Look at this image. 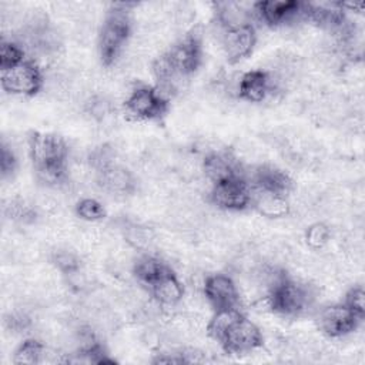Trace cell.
I'll return each instance as SVG.
<instances>
[{
    "mask_svg": "<svg viewBox=\"0 0 365 365\" xmlns=\"http://www.w3.org/2000/svg\"><path fill=\"white\" fill-rule=\"evenodd\" d=\"M29 153L38 177L48 184L63 182L68 148L56 134L33 131L29 135Z\"/></svg>",
    "mask_w": 365,
    "mask_h": 365,
    "instance_id": "obj_1",
    "label": "cell"
},
{
    "mask_svg": "<svg viewBox=\"0 0 365 365\" xmlns=\"http://www.w3.org/2000/svg\"><path fill=\"white\" fill-rule=\"evenodd\" d=\"M130 34L131 23L127 11L114 7L107 14L98 34V53L104 66H111L115 61Z\"/></svg>",
    "mask_w": 365,
    "mask_h": 365,
    "instance_id": "obj_2",
    "label": "cell"
},
{
    "mask_svg": "<svg viewBox=\"0 0 365 365\" xmlns=\"http://www.w3.org/2000/svg\"><path fill=\"white\" fill-rule=\"evenodd\" d=\"M311 295L307 287L281 274L269 288V308L281 315L295 317L307 309Z\"/></svg>",
    "mask_w": 365,
    "mask_h": 365,
    "instance_id": "obj_3",
    "label": "cell"
},
{
    "mask_svg": "<svg viewBox=\"0 0 365 365\" xmlns=\"http://www.w3.org/2000/svg\"><path fill=\"white\" fill-rule=\"evenodd\" d=\"M163 56L175 80L192 74L200 67L202 58L200 36L195 33L187 34Z\"/></svg>",
    "mask_w": 365,
    "mask_h": 365,
    "instance_id": "obj_4",
    "label": "cell"
},
{
    "mask_svg": "<svg viewBox=\"0 0 365 365\" xmlns=\"http://www.w3.org/2000/svg\"><path fill=\"white\" fill-rule=\"evenodd\" d=\"M124 108L134 120H160L168 111V100L158 90L140 86L125 98Z\"/></svg>",
    "mask_w": 365,
    "mask_h": 365,
    "instance_id": "obj_5",
    "label": "cell"
},
{
    "mask_svg": "<svg viewBox=\"0 0 365 365\" xmlns=\"http://www.w3.org/2000/svg\"><path fill=\"white\" fill-rule=\"evenodd\" d=\"M1 87L4 91L31 97L36 96L43 87V74L37 64L24 60L20 64L1 70Z\"/></svg>",
    "mask_w": 365,
    "mask_h": 365,
    "instance_id": "obj_6",
    "label": "cell"
},
{
    "mask_svg": "<svg viewBox=\"0 0 365 365\" xmlns=\"http://www.w3.org/2000/svg\"><path fill=\"white\" fill-rule=\"evenodd\" d=\"M261 329L245 315H241L220 339L227 354H247L262 346Z\"/></svg>",
    "mask_w": 365,
    "mask_h": 365,
    "instance_id": "obj_7",
    "label": "cell"
},
{
    "mask_svg": "<svg viewBox=\"0 0 365 365\" xmlns=\"http://www.w3.org/2000/svg\"><path fill=\"white\" fill-rule=\"evenodd\" d=\"M251 187L241 177H234L212 185L211 201L218 208L227 211H242L251 205Z\"/></svg>",
    "mask_w": 365,
    "mask_h": 365,
    "instance_id": "obj_8",
    "label": "cell"
},
{
    "mask_svg": "<svg viewBox=\"0 0 365 365\" xmlns=\"http://www.w3.org/2000/svg\"><path fill=\"white\" fill-rule=\"evenodd\" d=\"M255 43L257 34L251 23L222 29L221 44L225 57L231 64L240 63L241 60L247 58L252 53Z\"/></svg>",
    "mask_w": 365,
    "mask_h": 365,
    "instance_id": "obj_9",
    "label": "cell"
},
{
    "mask_svg": "<svg viewBox=\"0 0 365 365\" xmlns=\"http://www.w3.org/2000/svg\"><path fill=\"white\" fill-rule=\"evenodd\" d=\"M318 321L319 328L325 335L338 338L355 331L362 318H359L345 304H335L322 309Z\"/></svg>",
    "mask_w": 365,
    "mask_h": 365,
    "instance_id": "obj_10",
    "label": "cell"
},
{
    "mask_svg": "<svg viewBox=\"0 0 365 365\" xmlns=\"http://www.w3.org/2000/svg\"><path fill=\"white\" fill-rule=\"evenodd\" d=\"M204 295L215 311L235 308L240 302L238 288L234 279L225 274L208 275L204 282Z\"/></svg>",
    "mask_w": 365,
    "mask_h": 365,
    "instance_id": "obj_11",
    "label": "cell"
},
{
    "mask_svg": "<svg viewBox=\"0 0 365 365\" xmlns=\"http://www.w3.org/2000/svg\"><path fill=\"white\" fill-rule=\"evenodd\" d=\"M278 83L272 74L264 70H251L242 74L238 84L240 98L250 103L264 101L277 88Z\"/></svg>",
    "mask_w": 365,
    "mask_h": 365,
    "instance_id": "obj_12",
    "label": "cell"
},
{
    "mask_svg": "<svg viewBox=\"0 0 365 365\" xmlns=\"http://www.w3.org/2000/svg\"><path fill=\"white\" fill-rule=\"evenodd\" d=\"M254 13L268 26H279L301 16L302 3L295 0H264L252 4Z\"/></svg>",
    "mask_w": 365,
    "mask_h": 365,
    "instance_id": "obj_13",
    "label": "cell"
},
{
    "mask_svg": "<svg viewBox=\"0 0 365 365\" xmlns=\"http://www.w3.org/2000/svg\"><path fill=\"white\" fill-rule=\"evenodd\" d=\"M96 174L100 187L108 192L127 194L134 190L135 181L133 174L123 165L115 164L114 161L97 168Z\"/></svg>",
    "mask_w": 365,
    "mask_h": 365,
    "instance_id": "obj_14",
    "label": "cell"
},
{
    "mask_svg": "<svg viewBox=\"0 0 365 365\" xmlns=\"http://www.w3.org/2000/svg\"><path fill=\"white\" fill-rule=\"evenodd\" d=\"M252 181L257 191H265L285 197L292 188V180L288 177V174L271 165L258 167Z\"/></svg>",
    "mask_w": 365,
    "mask_h": 365,
    "instance_id": "obj_15",
    "label": "cell"
},
{
    "mask_svg": "<svg viewBox=\"0 0 365 365\" xmlns=\"http://www.w3.org/2000/svg\"><path fill=\"white\" fill-rule=\"evenodd\" d=\"M204 173L212 184L241 175L235 158L228 153H211L204 158Z\"/></svg>",
    "mask_w": 365,
    "mask_h": 365,
    "instance_id": "obj_16",
    "label": "cell"
},
{
    "mask_svg": "<svg viewBox=\"0 0 365 365\" xmlns=\"http://www.w3.org/2000/svg\"><path fill=\"white\" fill-rule=\"evenodd\" d=\"M150 289L155 301L167 307L177 305L184 297V287L171 269H168L153 285H150Z\"/></svg>",
    "mask_w": 365,
    "mask_h": 365,
    "instance_id": "obj_17",
    "label": "cell"
},
{
    "mask_svg": "<svg viewBox=\"0 0 365 365\" xmlns=\"http://www.w3.org/2000/svg\"><path fill=\"white\" fill-rule=\"evenodd\" d=\"M251 204L261 215L268 218H281L289 212V202L285 195L279 194L257 191L255 195L252 194Z\"/></svg>",
    "mask_w": 365,
    "mask_h": 365,
    "instance_id": "obj_18",
    "label": "cell"
},
{
    "mask_svg": "<svg viewBox=\"0 0 365 365\" xmlns=\"http://www.w3.org/2000/svg\"><path fill=\"white\" fill-rule=\"evenodd\" d=\"M242 315V312L235 308H224L217 309L212 318L210 319L207 325V334L217 342L224 336V334L228 331V328Z\"/></svg>",
    "mask_w": 365,
    "mask_h": 365,
    "instance_id": "obj_19",
    "label": "cell"
},
{
    "mask_svg": "<svg viewBox=\"0 0 365 365\" xmlns=\"http://www.w3.org/2000/svg\"><path fill=\"white\" fill-rule=\"evenodd\" d=\"M170 268L154 257H143L134 265L135 277L145 285H153L161 275H164Z\"/></svg>",
    "mask_w": 365,
    "mask_h": 365,
    "instance_id": "obj_20",
    "label": "cell"
},
{
    "mask_svg": "<svg viewBox=\"0 0 365 365\" xmlns=\"http://www.w3.org/2000/svg\"><path fill=\"white\" fill-rule=\"evenodd\" d=\"M43 355H44V345L34 338H29L23 341L16 349L13 362L19 365H34L41 362Z\"/></svg>",
    "mask_w": 365,
    "mask_h": 365,
    "instance_id": "obj_21",
    "label": "cell"
},
{
    "mask_svg": "<svg viewBox=\"0 0 365 365\" xmlns=\"http://www.w3.org/2000/svg\"><path fill=\"white\" fill-rule=\"evenodd\" d=\"M24 50L14 41L3 40L0 44V70L11 68L24 61Z\"/></svg>",
    "mask_w": 365,
    "mask_h": 365,
    "instance_id": "obj_22",
    "label": "cell"
},
{
    "mask_svg": "<svg viewBox=\"0 0 365 365\" xmlns=\"http://www.w3.org/2000/svg\"><path fill=\"white\" fill-rule=\"evenodd\" d=\"M331 237V230L324 222H314L305 231V242L312 250L324 248Z\"/></svg>",
    "mask_w": 365,
    "mask_h": 365,
    "instance_id": "obj_23",
    "label": "cell"
},
{
    "mask_svg": "<svg viewBox=\"0 0 365 365\" xmlns=\"http://www.w3.org/2000/svg\"><path fill=\"white\" fill-rule=\"evenodd\" d=\"M76 214L86 221H98L106 217V210L97 200L83 198L76 204Z\"/></svg>",
    "mask_w": 365,
    "mask_h": 365,
    "instance_id": "obj_24",
    "label": "cell"
},
{
    "mask_svg": "<svg viewBox=\"0 0 365 365\" xmlns=\"http://www.w3.org/2000/svg\"><path fill=\"white\" fill-rule=\"evenodd\" d=\"M344 304L352 309L359 318L364 319L365 317V292L361 285L352 287L346 294H345V301Z\"/></svg>",
    "mask_w": 365,
    "mask_h": 365,
    "instance_id": "obj_25",
    "label": "cell"
},
{
    "mask_svg": "<svg viewBox=\"0 0 365 365\" xmlns=\"http://www.w3.org/2000/svg\"><path fill=\"white\" fill-rule=\"evenodd\" d=\"M17 165V160L13 154V151L3 144L1 145V157H0V168H1V177L7 178L9 175H11L16 170Z\"/></svg>",
    "mask_w": 365,
    "mask_h": 365,
    "instance_id": "obj_26",
    "label": "cell"
},
{
    "mask_svg": "<svg viewBox=\"0 0 365 365\" xmlns=\"http://www.w3.org/2000/svg\"><path fill=\"white\" fill-rule=\"evenodd\" d=\"M56 265L63 271V272H74L78 268V261L76 255L67 251H61L56 255L54 258Z\"/></svg>",
    "mask_w": 365,
    "mask_h": 365,
    "instance_id": "obj_27",
    "label": "cell"
}]
</instances>
